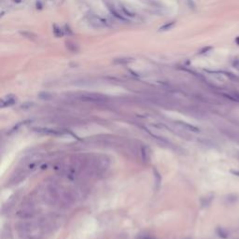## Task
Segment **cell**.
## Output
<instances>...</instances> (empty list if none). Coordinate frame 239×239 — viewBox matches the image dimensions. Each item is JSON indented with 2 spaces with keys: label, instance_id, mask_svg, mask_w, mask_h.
Returning <instances> with one entry per match:
<instances>
[{
  "label": "cell",
  "instance_id": "obj_1",
  "mask_svg": "<svg viewBox=\"0 0 239 239\" xmlns=\"http://www.w3.org/2000/svg\"><path fill=\"white\" fill-rule=\"evenodd\" d=\"M88 20H89V23L94 27V28H98V29H101V28H105L107 26V24L106 21L98 17L97 15H94V14H90V16H88Z\"/></svg>",
  "mask_w": 239,
  "mask_h": 239
},
{
  "label": "cell",
  "instance_id": "obj_2",
  "mask_svg": "<svg viewBox=\"0 0 239 239\" xmlns=\"http://www.w3.org/2000/svg\"><path fill=\"white\" fill-rule=\"evenodd\" d=\"M80 98L84 101H88V102H101L104 100L103 97L99 95H94V94H86L82 95Z\"/></svg>",
  "mask_w": 239,
  "mask_h": 239
},
{
  "label": "cell",
  "instance_id": "obj_3",
  "mask_svg": "<svg viewBox=\"0 0 239 239\" xmlns=\"http://www.w3.org/2000/svg\"><path fill=\"white\" fill-rule=\"evenodd\" d=\"M16 102V98L13 96V95H8V96H6L4 99H2L1 101V106L2 107H6V106H12L13 104H15Z\"/></svg>",
  "mask_w": 239,
  "mask_h": 239
},
{
  "label": "cell",
  "instance_id": "obj_4",
  "mask_svg": "<svg viewBox=\"0 0 239 239\" xmlns=\"http://www.w3.org/2000/svg\"><path fill=\"white\" fill-rule=\"evenodd\" d=\"M178 125H181L184 129H186L187 131H192V132H199V129L197 127H195L193 125L185 123H178Z\"/></svg>",
  "mask_w": 239,
  "mask_h": 239
},
{
  "label": "cell",
  "instance_id": "obj_5",
  "mask_svg": "<svg viewBox=\"0 0 239 239\" xmlns=\"http://www.w3.org/2000/svg\"><path fill=\"white\" fill-rule=\"evenodd\" d=\"M174 25H175V23H174V21H171V23H168V24H166L165 25L162 26V27L160 28V31H167V30L171 29Z\"/></svg>",
  "mask_w": 239,
  "mask_h": 239
},
{
  "label": "cell",
  "instance_id": "obj_6",
  "mask_svg": "<svg viewBox=\"0 0 239 239\" xmlns=\"http://www.w3.org/2000/svg\"><path fill=\"white\" fill-rule=\"evenodd\" d=\"M233 67L239 71V59H235L233 61Z\"/></svg>",
  "mask_w": 239,
  "mask_h": 239
},
{
  "label": "cell",
  "instance_id": "obj_7",
  "mask_svg": "<svg viewBox=\"0 0 239 239\" xmlns=\"http://www.w3.org/2000/svg\"><path fill=\"white\" fill-rule=\"evenodd\" d=\"M14 2H16V3H21V0H13Z\"/></svg>",
  "mask_w": 239,
  "mask_h": 239
},
{
  "label": "cell",
  "instance_id": "obj_8",
  "mask_svg": "<svg viewBox=\"0 0 239 239\" xmlns=\"http://www.w3.org/2000/svg\"><path fill=\"white\" fill-rule=\"evenodd\" d=\"M143 239H152V238H150V237H145V238H143Z\"/></svg>",
  "mask_w": 239,
  "mask_h": 239
}]
</instances>
